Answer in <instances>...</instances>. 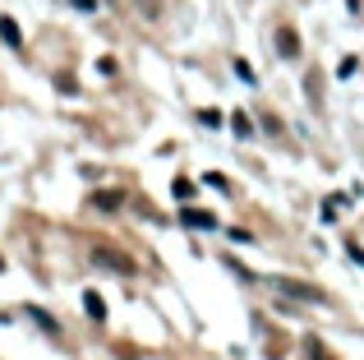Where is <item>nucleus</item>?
Returning <instances> with one entry per match:
<instances>
[{
  "instance_id": "f257e3e1",
  "label": "nucleus",
  "mask_w": 364,
  "mask_h": 360,
  "mask_svg": "<svg viewBox=\"0 0 364 360\" xmlns=\"http://www.w3.org/2000/svg\"><path fill=\"white\" fill-rule=\"evenodd\" d=\"M92 263L97 268H107V272H120V277H134V259L124 250H111V245H92Z\"/></svg>"
},
{
  "instance_id": "f03ea898",
  "label": "nucleus",
  "mask_w": 364,
  "mask_h": 360,
  "mask_svg": "<svg viewBox=\"0 0 364 360\" xmlns=\"http://www.w3.org/2000/svg\"><path fill=\"white\" fill-rule=\"evenodd\" d=\"M277 282V291H286V296H295V300H314V305H323V291L318 287H309V282H291V277H272Z\"/></svg>"
},
{
  "instance_id": "7ed1b4c3",
  "label": "nucleus",
  "mask_w": 364,
  "mask_h": 360,
  "mask_svg": "<svg viewBox=\"0 0 364 360\" xmlns=\"http://www.w3.org/2000/svg\"><path fill=\"white\" fill-rule=\"evenodd\" d=\"M180 222H185V226H194V231H213V226H217V217L213 213H208V208H180Z\"/></svg>"
},
{
  "instance_id": "20e7f679",
  "label": "nucleus",
  "mask_w": 364,
  "mask_h": 360,
  "mask_svg": "<svg viewBox=\"0 0 364 360\" xmlns=\"http://www.w3.org/2000/svg\"><path fill=\"white\" fill-rule=\"evenodd\" d=\"M277 51H282V60H300V37H295V28H277Z\"/></svg>"
},
{
  "instance_id": "39448f33",
  "label": "nucleus",
  "mask_w": 364,
  "mask_h": 360,
  "mask_svg": "<svg viewBox=\"0 0 364 360\" xmlns=\"http://www.w3.org/2000/svg\"><path fill=\"white\" fill-rule=\"evenodd\" d=\"M120 203H124L120 189H97V194H92V208H97V213H120Z\"/></svg>"
},
{
  "instance_id": "423d86ee",
  "label": "nucleus",
  "mask_w": 364,
  "mask_h": 360,
  "mask_svg": "<svg viewBox=\"0 0 364 360\" xmlns=\"http://www.w3.org/2000/svg\"><path fill=\"white\" fill-rule=\"evenodd\" d=\"M0 42H5V46H14V51L23 46V33H18V23H14V18H0Z\"/></svg>"
},
{
  "instance_id": "0eeeda50",
  "label": "nucleus",
  "mask_w": 364,
  "mask_h": 360,
  "mask_svg": "<svg viewBox=\"0 0 364 360\" xmlns=\"http://www.w3.org/2000/svg\"><path fill=\"white\" fill-rule=\"evenodd\" d=\"M83 309H88V319H97V324L107 319V300H102L97 291H83Z\"/></svg>"
},
{
  "instance_id": "6e6552de",
  "label": "nucleus",
  "mask_w": 364,
  "mask_h": 360,
  "mask_svg": "<svg viewBox=\"0 0 364 360\" xmlns=\"http://www.w3.org/2000/svg\"><path fill=\"white\" fill-rule=\"evenodd\" d=\"M171 194H176L180 203H194V180H189V176H176V180H171Z\"/></svg>"
},
{
  "instance_id": "1a4fd4ad",
  "label": "nucleus",
  "mask_w": 364,
  "mask_h": 360,
  "mask_svg": "<svg viewBox=\"0 0 364 360\" xmlns=\"http://www.w3.org/2000/svg\"><path fill=\"white\" fill-rule=\"evenodd\" d=\"M231 129H235L240 139H249V134H254V125H249V116H245V111H231Z\"/></svg>"
},
{
  "instance_id": "9d476101",
  "label": "nucleus",
  "mask_w": 364,
  "mask_h": 360,
  "mask_svg": "<svg viewBox=\"0 0 364 360\" xmlns=\"http://www.w3.org/2000/svg\"><path fill=\"white\" fill-rule=\"evenodd\" d=\"M28 314H33V319H37V324H42V328H46V333H60V324H55V319H51V314H46V309H28Z\"/></svg>"
},
{
  "instance_id": "9b49d317",
  "label": "nucleus",
  "mask_w": 364,
  "mask_h": 360,
  "mask_svg": "<svg viewBox=\"0 0 364 360\" xmlns=\"http://www.w3.org/2000/svg\"><path fill=\"white\" fill-rule=\"evenodd\" d=\"M198 120H203V125H222V111H208L203 107V111H198Z\"/></svg>"
},
{
  "instance_id": "f8f14e48",
  "label": "nucleus",
  "mask_w": 364,
  "mask_h": 360,
  "mask_svg": "<svg viewBox=\"0 0 364 360\" xmlns=\"http://www.w3.org/2000/svg\"><path fill=\"white\" fill-rule=\"evenodd\" d=\"M350 9H360V0H350Z\"/></svg>"
},
{
  "instance_id": "ddd939ff",
  "label": "nucleus",
  "mask_w": 364,
  "mask_h": 360,
  "mask_svg": "<svg viewBox=\"0 0 364 360\" xmlns=\"http://www.w3.org/2000/svg\"><path fill=\"white\" fill-rule=\"evenodd\" d=\"M0 268H5V259H0Z\"/></svg>"
}]
</instances>
